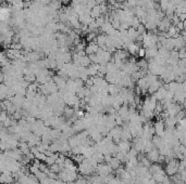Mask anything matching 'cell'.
Instances as JSON below:
<instances>
[{
	"mask_svg": "<svg viewBox=\"0 0 186 184\" xmlns=\"http://www.w3.org/2000/svg\"><path fill=\"white\" fill-rule=\"evenodd\" d=\"M179 168H180V162L177 161L176 159H172L167 163L165 173L168 175H175L176 173L179 172Z\"/></svg>",
	"mask_w": 186,
	"mask_h": 184,
	"instance_id": "obj_1",
	"label": "cell"
},
{
	"mask_svg": "<svg viewBox=\"0 0 186 184\" xmlns=\"http://www.w3.org/2000/svg\"><path fill=\"white\" fill-rule=\"evenodd\" d=\"M181 111H182V105L179 104V103H175V102H172L168 107L165 108V112L168 113V115H169V116H172V117H175L177 114L180 113Z\"/></svg>",
	"mask_w": 186,
	"mask_h": 184,
	"instance_id": "obj_2",
	"label": "cell"
},
{
	"mask_svg": "<svg viewBox=\"0 0 186 184\" xmlns=\"http://www.w3.org/2000/svg\"><path fill=\"white\" fill-rule=\"evenodd\" d=\"M171 20L170 19H168L167 16L165 17H163L161 21L159 22V24H158V30L159 32H168L169 30V28L172 25H171Z\"/></svg>",
	"mask_w": 186,
	"mask_h": 184,
	"instance_id": "obj_3",
	"label": "cell"
},
{
	"mask_svg": "<svg viewBox=\"0 0 186 184\" xmlns=\"http://www.w3.org/2000/svg\"><path fill=\"white\" fill-rule=\"evenodd\" d=\"M155 131H156V133H157L158 136L162 138L164 132H165V124H164V121H162V120L157 121L156 124H155Z\"/></svg>",
	"mask_w": 186,
	"mask_h": 184,
	"instance_id": "obj_4",
	"label": "cell"
},
{
	"mask_svg": "<svg viewBox=\"0 0 186 184\" xmlns=\"http://www.w3.org/2000/svg\"><path fill=\"white\" fill-rule=\"evenodd\" d=\"M167 93H168V90L165 89V87H164V85H163V86L159 89L158 91L156 92V93H153V94H151V95H153V97H156V100H157V101L161 102V101H163L164 99H165V97H167Z\"/></svg>",
	"mask_w": 186,
	"mask_h": 184,
	"instance_id": "obj_5",
	"label": "cell"
},
{
	"mask_svg": "<svg viewBox=\"0 0 186 184\" xmlns=\"http://www.w3.org/2000/svg\"><path fill=\"white\" fill-rule=\"evenodd\" d=\"M99 50V46L95 41H92V42L88 43V46L85 48V52L87 55H90V54L97 53Z\"/></svg>",
	"mask_w": 186,
	"mask_h": 184,
	"instance_id": "obj_6",
	"label": "cell"
},
{
	"mask_svg": "<svg viewBox=\"0 0 186 184\" xmlns=\"http://www.w3.org/2000/svg\"><path fill=\"white\" fill-rule=\"evenodd\" d=\"M106 41H107V35H104V34H100V35H98V36H97V38L95 39V42L98 44L99 48L104 49V50H107Z\"/></svg>",
	"mask_w": 186,
	"mask_h": 184,
	"instance_id": "obj_7",
	"label": "cell"
},
{
	"mask_svg": "<svg viewBox=\"0 0 186 184\" xmlns=\"http://www.w3.org/2000/svg\"><path fill=\"white\" fill-rule=\"evenodd\" d=\"M147 158L153 162H158L159 158H160V152L158 150H151L150 152H148Z\"/></svg>",
	"mask_w": 186,
	"mask_h": 184,
	"instance_id": "obj_8",
	"label": "cell"
},
{
	"mask_svg": "<svg viewBox=\"0 0 186 184\" xmlns=\"http://www.w3.org/2000/svg\"><path fill=\"white\" fill-rule=\"evenodd\" d=\"M121 88L119 85H115V83H109L108 86V92H109V95H118L121 91Z\"/></svg>",
	"mask_w": 186,
	"mask_h": 184,
	"instance_id": "obj_9",
	"label": "cell"
},
{
	"mask_svg": "<svg viewBox=\"0 0 186 184\" xmlns=\"http://www.w3.org/2000/svg\"><path fill=\"white\" fill-rule=\"evenodd\" d=\"M158 55V47H150V48L146 49V58L148 59H155Z\"/></svg>",
	"mask_w": 186,
	"mask_h": 184,
	"instance_id": "obj_10",
	"label": "cell"
},
{
	"mask_svg": "<svg viewBox=\"0 0 186 184\" xmlns=\"http://www.w3.org/2000/svg\"><path fill=\"white\" fill-rule=\"evenodd\" d=\"M87 71L89 77H95L98 75L99 73V64H90L87 67Z\"/></svg>",
	"mask_w": 186,
	"mask_h": 184,
	"instance_id": "obj_11",
	"label": "cell"
},
{
	"mask_svg": "<svg viewBox=\"0 0 186 184\" xmlns=\"http://www.w3.org/2000/svg\"><path fill=\"white\" fill-rule=\"evenodd\" d=\"M127 51H128V53L131 54V55H136L138 53V50H139V44H137L136 42H131L128 46H127V49H126Z\"/></svg>",
	"mask_w": 186,
	"mask_h": 184,
	"instance_id": "obj_12",
	"label": "cell"
},
{
	"mask_svg": "<svg viewBox=\"0 0 186 184\" xmlns=\"http://www.w3.org/2000/svg\"><path fill=\"white\" fill-rule=\"evenodd\" d=\"M90 15L93 16L95 20H96V19H98V17H100L101 15H104V14H102V12H101V9H100V5H97L95 8H93V9H92Z\"/></svg>",
	"mask_w": 186,
	"mask_h": 184,
	"instance_id": "obj_13",
	"label": "cell"
},
{
	"mask_svg": "<svg viewBox=\"0 0 186 184\" xmlns=\"http://www.w3.org/2000/svg\"><path fill=\"white\" fill-rule=\"evenodd\" d=\"M112 28H114V27H113V25H112V23H111V22H109V21H107L104 25H102V26L99 28V29H100L102 32H104L106 35H108V32H109Z\"/></svg>",
	"mask_w": 186,
	"mask_h": 184,
	"instance_id": "obj_14",
	"label": "cell"
},
{
	"mask_svg": "<svg viewBox=\"0 0 186 184\" xmlns=\"http://www.w3.org/2000/svg\"><path fill=\"white\" fill-rule=\"evenodd\" d=\"M169 3H170V0H160V2H159L160 10L162 11V12H165L167 9H168V7H169Z\"/></svg>",
	"mask_w": 186,
	"mask_h": 184,
	"instance_id": "obj_15",
	"label": "cell"
},
{
	"mask_svg": "<svg viewBox=\"0 0 186 184\" xmlns=\"http://www.w3.org/2000/svg\"><path fill=\"white\" fill-rule=\"evenodd\" d=\"M141 24H143L142 21H141V19H138L137 16H134V17H133V21H132V27L135 28V29H137L138 27L141 26Z\"/></svg>",
	"mask_w": 186,
	"mask_h": 184,
	"instance_id": "obj_16",
	"label": "cell"
},
{
	"mask_svg": "<svg viewBox=\"0 0 186 184\" xmlns=\"http://www.w3.org/2000/svg\"><path fill=\"white\" fill-rule=\"evenodd\" d=\"M97 32H90L89 34H87L86 35V41H88V42H92V41H95V39L97 38Z\"/></svg>",
	"mask_w": 186,
	"mask_h": 184,
	"instance_id": "obj_17",
	"label": "cell"
},
{
	"mask_svg": "<svg viewBox=\"0 0 186 184\" xmlns=\"http://www.w3.org/2000/svg\"><path fill=\"white\" fill-rule=\"evenodd\" d=\"M106 22H107V19H106V16H104V15H101L100 17L96 19V23H97V25H98L99 28L102 26Z\"/></svg>",
	"mask_w": 186,
	"mask_h": 184,
	"instance_id": "obj_18",
	"label": "cell"
},
{
	"mask_svg": "<svg viewBox=\"0 0 186 184\" xmlns=\"http://www.w3.org/2000/svg\"><path fill=\"white\" fill-rule=\"evenodd\" d=\"M137 32H138V34L139 35H142V36H145L146 34H147V28H146V26L144 25V24H141V26L137 28Z\"/></svg>",
	"mask_w": 186,
	"mask_h": 184,
	"instance_id": "obj_19",
	"label": "cell"
},
{
	"mask_svg": "<svg viewBox=\"0 0 186 184\" xmlns=\"http://www.w3.org/2000/svg\"><path fill=\"white\" fill-rule=\"evenodd\" d=\"M94 86V78L93 77H89L88 79L85 80V87L86 88H92Z\"/></svg>",
	"mask_w": 186,
	"mask_h": 184,
	"instance_id": "obj_20",
	"label": "cell"
},
{
	"mask_svg": "<svg viewBox=\"0 0 186 184\" xmlns=\"http://www.w3.org/2000/svg\"><path fill=\"white\" fill-rule=\"evenodd\" d=\"M138 56L139 58H146V49L145 48H139V50H138Z\"/></svg>",
	"mask_w": 186,
	"mask_h": 184,
	"instance_id": "obj_21",
	"label": "cell"
},
{
	"mask_svg": "<svg viewBox=\"0 0 186 184\" xmlns=\"http://www.w3.org/2000/svg\"><path fill=\"white\" fill-rule=\"evenodd\" d=\"M98 5H102V3H107V0H97Z\"/></svg>",
	"mask_w": 186,
	"mask_h": 184,
	"instance_id": "obj_22",
	"label": "cell"
}]
</instances>
